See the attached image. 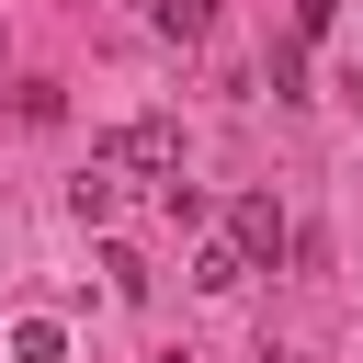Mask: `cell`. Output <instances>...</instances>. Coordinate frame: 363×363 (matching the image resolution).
<instances>
[{
    "label": "cell",
    "instance_id": "6da1fadb",
    "mask_svg": "<svg viewBox=\"0 0 363 363\" xmlns=\"http://www.w3.org/2000/svg\"><path fill=\"white\" fill-rule=\"evenodd\" d=\"M113 170L147 182V193H170V182H182V125H170V113H136V125L113 136Z\"/></svg>",
    "mask_w": 363,
    "mask_h": 363
},
{
    "label": "cell",
    "instance_id": "7a4b0ae2",
    "mask_svg": "<svg viewBox=\"0 0 363 363\" xmlns=\"http://www.w3.org/2000/svg\"><path fill=\"white\" fill-rule=\"evenodd\" d=\"M227 250H238L250 272H272V261L295 250V227H284V204H272V193H238V204H227Z\"/></svg>",
    "mask_w": 363,
    "mask_h": 363
},
{
    "label": "cell",
    "instance_id": "3957f363",
    "mask_svg": "<svg viewBox=\"0 0 363 363\" xmlns=\"http://www.w3.org/2000/svg\"><path fill=\"white\" fill-rule=\"evenodd\" d=\"M68 204H79V227H113V204H125V170H113V159H91V170L68 182Z\"/></svg>",
    "mask_w": 363,
    "mask_h": 363
},
{
    "label": "cell",
    "instance_id": "277c9868",
    "mask_svg": "<svg viewBox=\"0 0 363 363\" xmlns=\"http://www.w3.org/2000/svg\"><path fill=\"white\" fill-rule=\"evenodd\" d=\"M147 23H159V34H170V45H204V34H216V0H159V11H147Z\"/></svg>",
    "mask_w": 363,
    "mask_h": 363
},
{
    "label": "cell",
    "instance_id": "5b68a950",
    "mask_svg": "<svg viewBox=\"0 0 363 363\" xmlns=\"http://www.w3.org/2000/svg\"><path fill=\"white\" fill-rule=\"evenodd\" d=\"M11 363H68V329H57V318H23V329H11Z\"/></svg>",
    "mask_w": 363,
    "mask_h": 363
},
{
    "label": "cell",
    "instance_id": "8992f818",
    "mask_svg": "<svg viewBox=\"0 0 363 363\" xmlns=\"http://www.w3.org/2000/svg\"><path fill=\"white\" fill-rule=\"evenodd\" d=\"M193 284H204V295H227V284H250V261H238V250H227V238H216V250H204V261H193Z\"/></svg>",
    "mask_w": 363,
    "mask_h": 363
},
{
    "label": "cell",
    "instance_id": "52a82bcc",
    "mask_svg": "<svg viewBox=\"0 0 363 363\" xmlns=\"http://www.w3.org/2000/svg\"><path fill=\"white\" fill-rule=\"evenodd\" d=\"M329 11H340V0H306V11H295V34H329Z\"/></svg>",
    "mask_w": 363,
    "mask_h": 363
}]
</instances>
